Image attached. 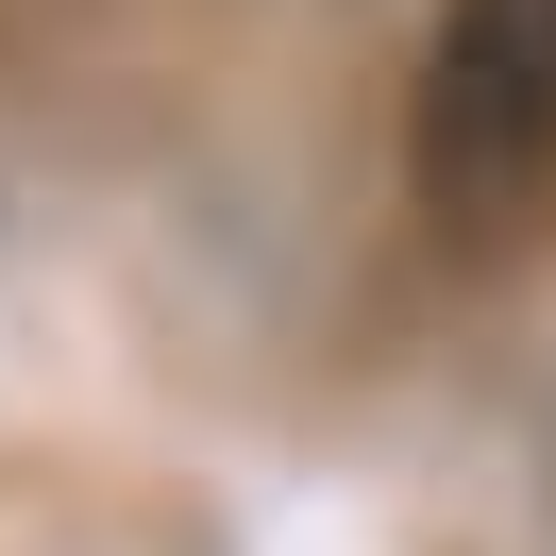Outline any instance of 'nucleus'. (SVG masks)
<instances>
[{
    "label": "nucleus",
    "instance_id": "f257e3e1",
    "mask_svg": "<svg viewBox=\"0 0 556 556\" xmlns=\"http://www.w3.org/2000/svg\"><path fill=\"white\" fill-rule=\"evenodd\" d=\"M556 169V0H455L421 51V186L455 219L540 203Z\"/></svg>",
    "mask_w": 556,
    "mask_h": 556
}]
</instances>
